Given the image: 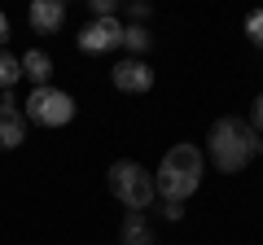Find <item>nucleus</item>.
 <instances>
[{"label": "nucleus", "instance_id": "f257e3e1", "mask_svg": "<svg viewBox=\"0 0 263 245\" xmlns=\"http://www.w3.org/2000/svg\"><path fill=\"white\" fill-rule=\"evenodd\" d=\"M254 149H259V140H254V127L246 118H215L206 132V153L211 162H215L219 171H228V175H237V171L250 167Z\"/></svg>", "mask_w": 263, "mask_h": 245}, {"label": "nucleus", "instance_id": "f03ea898", "mask_svg": "<svg viewBox=\"0 0 263 245\" xmlns=\"http://www.w3.org/2000/svg\"><path fill=\"white\" fill-rule=\"evenodd\" d=\"M202 149H193V145H176V149H167V158H162L158 175H154V189H158L162 201H184L197 193V184H202Z\"/></svg>", "mask_w": 263, "mask_h": 245}, {"label": "nucleus", "instance_id": "7ed1b4c3", "mask_svg": "<svg viewBox=\"0 0 263 245\" xmlns=\"http://www.w3.org/2000/svg\"><path fill=\"white\" fill-rule=\"evenodd\" d=\"M110 189H114V197H119L127 210H149L154 201H158L154 175L141 167V162H132V158H123V162L110 167Z\"/></svg>", "mask_w": 263, "mask_h": 245}, {"label": "nucleus", "instance_id": "20e7f679", "mask_svg": "<svg viewBox=\"0 0 263 245\" xmlns=\"http://www.w3.org/2000/svg\"><path fill=\"white\" fill-rule=\"evenodd\" d=\"M22 118L40 122V127H66V122L75 118V96L62 92V88H35V92L27 96Z\"/></svg>", "mask_w": 263, "mask_h": 245}, {"label": "nucleus", "instance_id": "39448f33", "mask_svg": "<svg viewBox=\"0 0 263 245\" xmlns=\"http://www.w3.org/2000/svg\"><path fill=\"white\" fill-rule=\"evenodd\" d=\"M119 44H123L119 18H92L79 31V48H84V53H110V48H119Z\"/></svg>", "mask_w": 263, "mask_h": 245}, {"label": "nucleus", "instance_id": "423d86ee", "mask_svg": "<svg viewBox=\"0 0 263 245\" xmlns=\"http://www.w3.org/2000/svg\"><path fill=\"white\" fill-rule=\"evenodd\" d=\"M22 140H27V118H22L13 92H5V101H0V149H18Z\"/></svg>", "mask_w": 263, "mask_h": 245}, {"label": "nucleus", "instance_id": "0eeeda50", "mask_svg": "<svg viewBox=\"0 0 263 245\" xmlns=\"http://www.w3.org/2000/svg\"><path fill=\"white\" fill-rule=\"evenodd\" d=\"M114 88H119V92H149L154 88V70L145 66L141 57H127V62L114 66Z\"/></svg>", "mask_w": 263, "mask_h": 245}, {"label": "nucleus", "instance_id": "6e6552de", "mask_svg": "<svg viewBox=\"0 0 263 245\" xmlns=\"http://www.w3.org/2000/svg\"><path fill=\"white\" fill-rule=\"evenodd\" d=\"M27 22H31V31H40V35H53V31H62V22H66V5L62 0H35L27 9Z\"/></svg>", "mask_w": 263, "mask_h": 245}, {"label": "nucleus", "instance_id": "1a4fd4ad", "mask_svg": "<svg viewBox=\"0 0 263 245\" xmlns=\"http://www.w3.org/2000/svg\"><path fill=\"white\" fill-rule=\"evenodd\" d=\"M119 241H123V245H154V232H149V223H145L141 210H127V215H123Z\"/></svg>", "mask_w": 263, "mask_h": 245}, {"label": "nucleus", "instance_id": "9d476101", "mask_svg": "<svg viewBox=\"0 0 263 245\" xmlns=\"http://www.w3.org/2000/svg\"><path fill=\"white\" fill-rule=\"evenodd\" d=\"M22 75L35 79V88H48V79H53V57L40 53V48H31V53L22 57Z\"/></svg>", "mask_w": 263, "mask_h": 245}, {"label": "nucleus", "instance_id": "9b49d317", "mask_svg": "<svg viewBox=\"0 0 263 245\" xmlns=\"http://www.w3.org/2000/svg\"><path fill=\"white\" fill-rule=\"evenodd\" d=\"M22 79V57H13L9 48H0V88L13 92V84Z\"/></svg>", "mask_w": 263, "mask_h": 245}, {"label": "nucleus", "instance_id": "f8f14e48", "mask_svg": "<svg viewBox=\"0 0 263 245\" xmlns=\"http://www.w3.org/2000/svg\"><path fill=\"white\" fill-rule=\"evenodd\" d=\"M123 48L145 53V48H149V27H123Z\"/></svg>", "mask_w": 263, "mask_h": 245}, {"label": "nucleus", "instance_id": "ddd939ff", "mask_svg": "<svg viewBox=\"0 0 263 245\" xmlns=\"http://www.w3.org/2000/svg\"><path fill=\"white\" fill-rule=\"evenodd\" d=\"M246 35L254 39V48H263V9H254L250 18H246Z\"/></svg>", "mask_w": 263, "mask_h": 245}, {"label": "nucleus", "instance_id": "4468645a", "mask_svg": "<svg viewBox=\"0 0 263 245\" xmlns=\"http://www.w3.org/2000/svg\"><path fill=\"white\" fill-rule=\"evenodd\" d=\"M92 13H97V18H114L119 5H114V0H92Z\"/></svg>", "mask_w": 263, "mask_h": 245}, {"label": "nucleus", "instance_id": "2eb2a0df", "mask_svg": "<svg viewBox=\"0 0 263 245\" xmlns=\"http://www.w3.org/2000/svg\"><path fill=\"white\" fill-rule=\"evenodd\" d=\"M127 13L136 18V27H141V22L149 18V5H145V0H136V5H127Z\"/></svg>", "mask_w": 263, "mask_h": 245}, {"label": "nucleus", "instance_id": "dca6fc26", "mask_svg": "<svg viewBox=\"0 0 263 245\" xmlns=\"http://www.w3.org/2000/svg\"><path fill=\"white\" fill-rule=\"evenodd\" d=\"M162 215H167V219H171V223H176V219H180V215H184V201H162Z\"/></svg>", "mask_w": 263, "mask_h": 245}, {"label": "nucleus", "instance_id": "f3484780", "mask_svg": "<svg viewBox=\"0 0 263 245\" xmlns=\"http://www.w3.org/2000/svg\"><path fill=\"white\" fill-rule=\"evenodd\" d=\"M254 127H259V132H263V92L254 96Z\"/></svg>", "mask_w": 263, "mask_h": 245}, {"label": "nucleus", "instance_id": "a211bd4d", "mask_svg": "<svg viewBox=\"0 0 263 245\" xmlns=\"http://www.w3.org/2000/svg\"><path fill=\"white\" fill-rule=\"evenodd\" d=\"M5 39H9V18L0 13V48H5Z\"/></svg>", "mask_w": 263, "mask_h": 245}, {"label": "nucleus", "instance_id": "6ab92c4d", "mask_svg": "<svg viewBox=\"0 0 263 245\" xmlns=\"http://www.w3.org/2000/svg\"><path fill=\"white\" fill-rule=\"evenodd\" d=\"M259 153H263V140H259Z\"/></svg>", "mask_w": 263, "mask_h": 245}]
</instances>
